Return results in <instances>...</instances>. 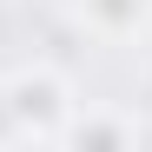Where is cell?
<instances>
[{
	"label": "cell",
	"instance_id": "7a4b0ae2",
	"mask_svg": "<svg viewBox=\"0 0 152 152\" xmlns=\"http://www.w3.org/2000/svg\"><path fill=\"white\" fill-rule=\"evenodd\" d=\"M73 13H80V27L106 46H126L152 27V0H73Z\"/></svg>",
	"mask_w": 152,
	"mask_h": 152
},
{
	"label": "cell",
	"instance_id": "277c9868",
	"mask_svg": "<svg viewBox=\"0 0 152 152\" xmlns=\"http://www.w3.org/2000/svg\"><path fill=\"white\" fill-rule=\"evenodd\" d=\"M0 145H13V113H7V93H0Z\"/></svg>",
	"mask_w": 152,
	"mask_h": 152
},
{
	"label": "cell",
	"instance_id": "6da1fadb",
	"mask_svg": "<svg viewBox=\"0 0 152 152\" xmlns=\"http://www.w3.org/2000/svg\"><path fill=\"white\" fill-rule=\"evenodd\" d=\"M0 93H7V113H13V139H40V145H60L66 139V119L80 113V99H73V80L60 66H20L0 80Z\"/></svg>",
	"mask_w": 152,
	"mask_h": 152
},
{
	"label": "cell",
	"instance_id": "3957f363",
	"mask_svg": "<svg viewBox=\"0 0 152 152\" xmlns=\"http://www.w3.org/2000/svg\"><path fill=\"white\" fill-rule=\"evenodd\" d=\"M60 145H132V119H119V113H73Z\"/></svg>",
	"mask_w": 152,
	"mask_h": 152
}]
</instances>
